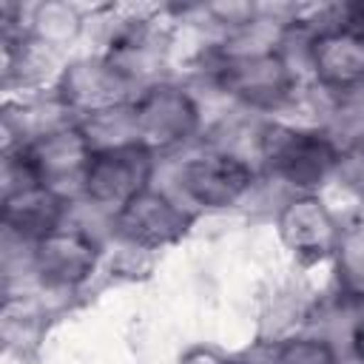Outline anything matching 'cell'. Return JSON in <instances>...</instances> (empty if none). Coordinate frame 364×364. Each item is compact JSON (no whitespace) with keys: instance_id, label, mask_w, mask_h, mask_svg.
I'll return each instance as SVG.
<instances>
[{"instance_id":"cell-1","label":"cell","mask_w":364,"mask_h":364,"mask_svg":"<svg viewBox=\"0 0 364 364\" xmlns=\"http://www.w3.org/2000/svg\"><path fill=\"white\" fill-rule=\"evenodd\" d=\"M256 151L267 173L296 188V193H316L341 168V145L310 125L270 119L259 128Z\"/></svg>"},{"instance_id":"cell-2","label":"cell","mask_w":364,"mask_h":364,"mask_svg":"<svg viewBox=\"0 0 364 364\" xmlns=\"http://www.w3.org/2000/svg\"><path fill=\"white\" fill-rule=\"evenodd\" d=\"M9 151L20 159L34 182L74 199L82 196L85 171L97 145L80 122H57Z\"/></svg>"},{"instance_id":"cell-3","label":"cell","mask_w":364,"mask_h":364,"mask_svg":"<svg viewBox=\"0 0 364 364\" xmlns=\"http://www.w3.org/2000/svg\"><path fill=\"white\" fill-rule=\"evenodd\" d=\"M202 114L196 100L173 82H148L128 105L131 139L148 148L154 156L173 154L196 136Z\"/></svg>"},{"instance_id":"cell-4","label":"cell","mask_w":364,"mask_h":364,"mask_svg":"<svg viewBox=\"0 0 364 364\" xmlns=\"http://www.w3.org/2000/svg\"><path fill=\"white\" fill-rule=\"evenodd\" d=\"M213 80L228 97L262 111L279 108L296 91V71L279 46L225 51L213 63Z\"/></svg>"},{"instance_id":"cell-5","label":"cell","mask_w":364,"mask_h":364,"mask_svg":"<svg viewBox=\"0 0 364 364\" xmlns=\"http://www.w3.org/2000/svg\"><path fill=\"white\" fill-rule=\"evenodd\" d=\"M154 165H156V156L134 139L100 145L85 171L82 199L114 216L134 196L151 188Z\"/></svg>"},{"instance_id":"cell-6","label":"cell","mask_w":364,"mask_h":364,"mask_svg":"<svg viewBox=\"0 0 364 364\" xmlns=\"http://www.w3.org/2000/svg\"><path fill=\"white\" fill-rule=\"evenodd\" d=\"M256 185V171L230 151H205L188 156L176 171V191L202 210H228Z\"/></svg>"},{"instance_id":"cell-7","label":"cell","mask_w":364,"mask_h":364,"mask_svg":"<svg viewBox=\"0 0 364 364\" xmlns=\"http://www.w3.org/2000/svg\"><path fill=\"white\" fill-rule=\"evenodd\" d=\"M307 63L316 82L338 97L364 91V23H327L307 40Z\"/></svg>"},{"instance_id":"cell-8","label":"cell","mask_w":364,"mask_h":364,"mask_svg":"<svg viewBox=\"0 0 364 364\" xmlns=\"http://www.w3.org/2000/svg\"><path fill=\"white\" fill-rule=\"evenodd\" d=\"M136 91L134 80L125 71H119L108 57H94L80 60L63 71L57 85V102L63 111L80 114L88 122L102 114L125 108L136 97Z\"/></svg>"},{"instance_id":"cell-9","label":"cell","mask_w":364,"mask_h":364,"mask_svg":"<svg viewBox=\"0 0 364 364\" xmlns=\"http://www.w3.org/2000/svg\"><path fill=\"white\" fill-rule=\"evenodd\" d=\"M276 233L296 262L316 264L333 259L341 225L318 193H293L276 210Z\"/></svg>"},{"instance_id":"cell-10","label":"cell","mask_w":364,"mask_h":364,"mask_svg":"<svg viewBox=\"0 0 364 364\" xmlns=\"http://www.w3.org/2000/svg\"><path fill=\"white\" fill-rule=\"evenodd\" d=\"M191 222H193L191 210L154 185L111 216L114 233L122 242L145 250H159L165 245H173L188 233Z\"/></svg>"},{"instance_id":"cell-11","label":"cell","mask_w":364,"mask_h":364,"mask_svg":"<svg viewBox=\"0 0 364 364\" xmlns=\"http://www.w3.org/2000/svg\"><path fill=\"white\" fill-rule=\"evenodd\" d=\"M100 264L97 239L74 225H63L31 245V270L46 287L74 290L91 279Z\"/></svg>"},{"instance_id":"cell-12","label":"cell","mask_w":364,"mask_h":364,"mask_svg":"<svg viewBox=\"0 0 364 364\" xmlns=\"http://www.w3.org/2000/svg\"><path fill=\"white\" fill-rule=\"evenodd\" d=\"M71 208V199L40 185H20L3 193V225L17 239L34 245L37 239L48 236L51 230L65 225V213Z\"/></svg>"},{"instance_id":"cell-13","label":"cell","mask_w":364,"mask_h":364,"mask_svg":"<svg viewBox=\"0 0 364 364\" xmlns=\"http://www.w3.org/2000/svg\"><path fill=\"white\" fill-rule=\"evenodd\" d=\"M336 287L347 301L364 304V213L341 225L333 253Z\"/></svg>"},{"instance_id":"cell-14","label":"cell","mask_w":364,"mask_h":364,"mask_svg":"<svg viewBox=\"0 0 364 364\" xmlns=\"http://www.w3.org/2000/svg\"><path fill=\"white\" fill-rule=\"evenodd\" d=\"M267 364H338V353L321 336H290L273 347Z\"/></svg>"},{"instance_id":"cell-15","label":"cell","mask_w":364,"mask_h":364,"mask_svg":"<svg viewBox=\"0 0 364 364\" xmlns=\"http://www.w3.org/2000/svg\"><path fill=\"white\" fill-rule=\"evenodd\" d=\"M341 165H350V171L364 182V134H358V139L341 148Z\"/></svg>"},{"instance_id":"cell-16","label":"cell","mask_w":364,"mask_h":364,"mask_svg":"<svg viewBox=\"0 0 364 364\" xmlns=\"http://www.w3.org/2000/svg\"><path fill=\"white\" fill-rule=\"evenodd\" d=\"M225 361H228V358L219 355V353L210 350V347H193V350H188V353L182 355L179 364H225Z\"/></svg>"},{"instance_id":"cell-17","label":"cell","mask_w":364,"mask_h":364,"mask_svg":"<svg viewBox=\"0 0 364 364\" xmlns=\"http://www.w3.org/2000/svg\"><path fill=\"white\" fill-rule=\"evenodd\" d=\"M364 307V304H361ZM350 350H353V355L364 364V310H361V316L355 318V324H353V333H350Z\"/></svg>"},{"instance_id":"cell-18","label":"cell","mask_w":364,"mask_h":364,"mask_svg":"<svg viewBox=\"0 0 364 364\" xmlns=\"http://www.w3.org/2000/svg\"><path fill=\"white\" fill-rule=\"evenodd\" d=\"M225 364H245V361H230V358H228V361H225Z\"/></svg>"}]
</instances>
